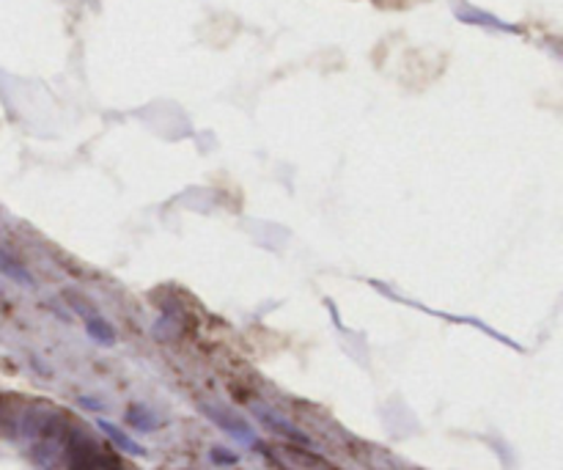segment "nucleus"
<instances>
[{
	"instance_id": "nucleus-2",
	"label": "nucleus",
	"mask_w": 563,
	"mask_h": 470,
	"mask_svg": "<svg viewBox=\"0 0 563 470\" xmlns=\"http://www.w3.org/2000/svg\"><path fill=\"white\" fill-rule=\"evenodd\" d=\"M203 413H207V416L212 418V422L218 424V427H223L229 435H234V438L245 440V444H253L251 427H247L245 422H240V418H236V416H229V413L220 411V407H209V405L203 407Z\"/></svg>"
},
{
	"instance_id": "nucleus-3",
	"label": "nucleus",
	"mask_w": 563,
	"mask_h": 470,
	"mask_svg": "<svg viewBox=\"0 0 563 470\" xmlns=\"http://www.w3.org/2000/svg\"><path fill=\"white\" fill-rule=\"evenodd\" d=\"M256 413H258V416H262V422L267 424V427H273V429H275V433L286 435V438H291V440H295V444H302V446L311 444V440H308L306 435L300 433V429H295V427H291L289 422H284V418H280V416H273V413H269L267 407L258 405V407H256Z\"/></svg>"
},
{
	"instance_id": "nucleus-8",
	"label": "nucleus",
	"mask_w": 563,
	"mask_h": 470,
	"mask_svg": "<svg viewBox=\"0 0 563 470\" xmlns=\"http://www.w3.org/2000/svg\"><path fill=\"white\" fill-rule=\"evenodd\" d=\"M209 457H212L218 466H236V462H240V457L231 455V451H225V449H212L209 451Z\"/></svg>"
},
{
	"instance_id": "nucleus-6",
	"label": "nucleus",
	"mask_w": 563,
	"mask_h": 470,
	"mask_svg": "<svg viewBox=\"0 0 563 470\" xmlns=\"http://www.w3.org/2000/svg\"><path fill=\"white\" fill-rule=\"evenodd\" d=\"M0 273H3L5 278L16 281V284H25V286H31V284H33L31 273H27V270L22 267V264L16 262V259H11L9 253L3 251V248H0Z\"/></svg>"
},
{
	"instance_id": "nucleus-1",
	"label": "nucleus",
	"mask_w": 563,
	"mask_h": 470,
	"mask_svg": "<svg viewBox=\"0 0 563 470\" xmlns=\"http://www.w3.org/2000/svg\"><path fill=\"white\" fill-rule=\"evenodd\" d=\"M66 455H69L71 470H126L124 462L110 449H104L99 440H93L86 429H75L66 440Z\"/></svg>"
},
{
	"instance_id": "nucleus-7",
	"label": "nucleus",
	"mask_w": 563,
	"mask_h": 470,
	"mask_svg": "<svg viewBox=\"0 0 563 470\" xmlns=\"http://www.w3.org/2000/svg\"><path fill=\"white\" fill-rule=\"evenodd\" d=\"M86 334L91 336L93 341H99V345H104V347H113L115 345V330L110 328V325L104 323V319H99V317H88L86 319Z\"/></svg>"
},
{
	"instance_id": "nucleus-4",
	"label": "nucleus",
	"mask_w": 563,
	"mask_h": 470,
	"mask_svg": "<svg viewBox=\"0 0 563 470\" xmlns=\"http://www.w3.org/2000/svg\"><path fill=\"white\" fill-rule=\"evenodd\" d=\"M99 433L108 435V438L113 440V444L119 446V449L124 451V455H132V457H146V449H143V446H137L135 440L130 438V435H124V433H121L119 427H113V424H110V422H99Z\"/></svg>"
},
{
	"instance_id": "nucleus-5",
	"label": "nucleus",
	"mask_w": 563,
	"mask_h": 470,
	"mask_svg": "<svg viewBox=\"0 0 563 470\" xmlns=\"http://www.w3.org/2000/svg\"><path fill=\"white\" fill-rule=\"evenodd\" d=\"M126 424H132V427L141 429V433H154V429L159 427V418L154 416L152 411H146V407L132 405L130 411H126Z\"/></svg>"
}]
</instances>
